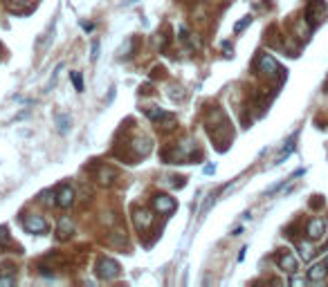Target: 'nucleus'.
Returning a JSON list of instances; mask_svg holds the SVG:
<instances>
[{
    "label": "nucleus",
    "mask_w": 328,
    "mask_h": 287,
    "mask_svg": "<svg viewBox=\"0 0 328 287\" xmlns=\"http://www.w3.org/2000/svg\"><path fill=\"white\" fill-rule=\"evenodd\" d=\"M0 247H2V249L9 247V234H7L5 227H0Z\"/></svg>",
    "instance_id": "19"
},
{
    "label": "nucleus",
    "mask_w": 328,
    "mask_h": 287,
    "mask_svg": "<svg viewBox=\"0 0 328 287\" xmlns=\"http://www.w3.org/2000/svg\"><path fill=\"white\" fill-rule=\"evenodd\" d=\"M249 23H252V18H249V16H245L241 23H236V27H234V32H236V34H238V32H243V29L249 25Z\"/></svg>",
    "instance_id": "20"
},
{
    "label": "nucleus",
    "mask_w": 328,
    "mask_h": 287,
    "mask_svg": "<svg viewBox=\"0 0 328 287\" xmlns=\"http://www.w3.org/2000/svg\"><path fill=\"white\" fill-rule=\"evenodd\" d=\"M290 285H297V287L308 285V278H301V276H292V278H290Z\"/></svg>",
    "instance_id": "21"
},
{
    "label": "nucleus",
    "mask_w": 328,
    "mask_h": 287,
    "mask_svg": "<svg viewBox=\"0 0 328 287\" xmlns=\"http://www.w3.org/2000/svg\"><path fill=\"white\" fill-rule=\"evenodd\" d=\"M56 231H58V238L65 240V238H68V236L74 231L72 220H70V218H61V220H58V229H56Z\"/></svg>",
    "instance_id": "10"
},
{
    "label": "nucleus",
    "mask_w": 328,
    "mask_h": 287,
    "mask_svg": "<svg viewBox=\"0 0 328 287\" xmlns=\"http://www.w3.org/2000/svg\"><path fill=\"white\" fill-rule=\"evenodd\" d=\"M306 18L310 23V27L322 25L324 18H326V2L324 0H310L306 9Z\"/></svg>",
    "instance_id": "1"
},
{
    "label": "nucleus",
    "mask_w": 328,
    "mask_h": 287,
    "mask_svg": "<svg viewBox=\"0 0 328 287\" xmlns=\"http://www.w3.org/2000/svg\"><path fill=\"white\" fill-rule=\"evenodd\" d=\"M276 263H279V267L283 271H288V274H297V269H299V261H297L295 254H290V251H281V254L276 256Z\"/></svg>",
    "instance_id": "3"
},
{
    "label": "nucleus",
    "mask_w": 328,
    "mask_h": 287,
    "mask_svg": "<svg viewBox=\"0 0 328 287\" xmlns=\"http://www.w3.org/2000/svg\"><path fill=\"white\" fill-rule=\"evenodd\" d=\"M112 177H115V173H112L110 168H101V173H99V182H101V184H110Z\"/></svg>",
    "instance_id": "18"
},
{
    "label": "nucleus",
    "mask_w": 328,
    "mask_h": 287,
    "mask_svg": "<svg viewBox=\"0 0 328 287\" xmlns=\"http://www.w3.org/2000/svg\"><path fill=\"white\" fill-rule=\"evenodd\" d=\"M70 79H72V83H74V90L83 92V79H81L79 72H70Z\"/></svg>",
    "instance_id": "17"
},
{
    "label": "nucleus",
    "mask_w": 328,
    "mask_h": 287,
    "mask_svg": "<svg viewBox=\"0 0 328 287\" xmlns=\"http://www.w3.org/2000/svg\"><path fill=\"white\" fill-rule=\"evenodd\" d=\"M135 150L142 155H148L151 153V142L148 139H135Z\"/></svg>",
    "instance_id": "15"
},
{
    "label": "nucleus",
    "mask_w": 328,
    "mask_h": 287,
    "mask_svg": "<svg viewBox=\"0 0 328 287\" xmlns=\"http://www.w3.org/2000/svg\"><path fill=\"white\" fill-rule=\"evenodd\" d=\"M326 227H328V224L324 222L322 218H312L310 222H308V227H306L308 238H310V240H322L324 236H326Z\"/></svg>",
    "instance_id": "4"
},
{
    "label": "nucleus",
    "mask_w": 328,
    "mask_h": 287,
    "mask_svg": "<svg viewBox=\"0 0 328 287\" xmlns=\"http://www.w3.org/2000/svg\"><path fill=\"white\" fill-rule=\"evenodd\" d=\"M72 202H74V191L70 186H61V189H58V195H56V204L61 209H68Z\"/></svg>",
    "instance_id": "9"
},
{
    "label": "nucleus",
    "mask_w": 328,
    "mask_h": 287,
    "mask_svg": "<svg viewBox=\"0 0 328 287\" xmlns=\"http://www.w3.org/2000/svg\"><path fill=\"white\" fill-rule=\"evenodd\" d=\"M326 274H328L326 263H315V265H310V269H308V281L319 283L326 278Z\"/></svg>",
    "instance_id": "8"
},
{
    "label": "nucleus",
    "mask_w": 328,
    "mask_h": 287,
    "mask_svg": "<svg viewBox=\"0 0 328 287\" xmlns=\"http://www.w3.org/2000/svg\"><path fill=\"white\" fill-rule=\"evenodd\" d=\"M14 285V276H0V287H11Z\"/></svg>",
    "instance_id": "22"
},
{
    "label": "nucleus",
    "mask_w": 328,
    "mask_h": 287,
    "mask_svg": "<svg viewBox=\"0 0 328 287\" xmlns=\"http://www.w3.org/2000/svg\"><path fill=\"white\" fill-rule=\"evenodd\" d=\"M299 254H301L303 261H310L312 254H315V251H312V245H310V242H299Z\"/></svg>",
    "instance_id": "16"
},
{
    "label": "nucleus",
    "mask_w": 328,
    "mask_h": 287,
    "mask_svg": "<svg viewBox=\"0 0 328 287\" xmlns=\"http://www.w3.org/2000/svg\"><path fill=\"white\" fill-rule=\"evenodd\" d=\"M146 115L151 119H155V121H158V119H173L171 112H164V110H160V108H146Z\"/></svg>",
    "instance_id": "14"
},
{
    "label": "nucleus",
    "mask_w": 328,
    "mask_h": 287,
    "mask_svg": "<svg viewBox=\"0 0 328 287\" xmlns=\"http://www.w3.org/2000/svg\"><path fill=\"white\" fill-rule=\"evenodd\" d=\"M81 27H83L85 32H92V29H95V25H92V23H81Z\"/></svg>",
    "instance_id": "24"
},
{
    "label": "nucleus",
    "mask_w": 328,
    "mask_h": 287,
    "mask_svg": "<svg viewBox=\"0 0 328 287\" xmlns=\"http://www.w3.org/2000/svg\"><path fill=\"white\" fill-rule=\"evenodd\" d=\"M97 274H99L101 278H117L119 276V265H117L115 261H110V258H104V261L99 263V269H97Z\"/></svg>",
    "instance_id": "5"
},
{
    "label": "nucleus",
    "mask_w": 328,
    "mask_h": 287,
    "mask_svg": "<svg viewBox=\"0 0 328 287\" xmlns=\"http://www.w3.org/2000/svg\"><path fill=\"white\" fill-rule=\"evenodd\" d=\"M295 139H297V135H292V137H290V139H288V142H286V146H283V150H281V153H279V155H276V160H274V164H281V162L286 160L288 155H290V153H292V150H295Z\"/></svg>",
    "instance_id": "11"
},
{
    "label": "nucleus",
    "mask_w": 328,
    "mask_h": 287,
    "mask_svg": "<svg viewBox=\"0 0 328 287\" xmlns=\"http://www.w3.org/2000/svg\"><path fill=\"white\" fill-rule=\"evenodd\" d=\"M23 227L27 229V234H45L48 231V222L41 215H25Z\"/></svg>",
    "instance_id": "2"
},
{
    "label": "nucleus",
    "mask_w": 328,
    "mask_h": 287,
    "mask_svg": "<svg viewBox=\"0 0 328 287\" xmlns=\"http://www.w3.org/2000/svg\"><path fill=\"white\" fill-rule=\"evenodd\" d=\"M70 123H72L70 115H63V112H58V115H56V126H58V133H68Z\"/></svg>",
    "instance_id": "13"
},
{
    "label": "nucleus",
    "mask_w": 328,
    "mask_h": 287,
    "mask_svg": "<svg viewBox=\"0 0 328 287\" xmlns=\"http://www.w3.org/2000/svg\"><path fill=\"white\" fill-rule=\"evenodd\" d=\"M151 220H153V215H151V213H148L146 209H142V211L135 213V222H137V227H139V229H142V227L146 229L148 224H151Z\"/></svg>",
    "instance_id": "12"
},
{
    "label": "nucleus",
    "mask_w": 328,
    "mask_h": 287,
    "mask_svg": "<svg viewBox=\"0 0 328 287\" xmlns=\"http://www.w3.org/2000/svg\"><path fill=\"white\" fill-rule=\"evenodd\" d=\"M324 263H326V267H328V256H326V261H324Z\"/></svg>",
    "instance_id": "25"
},
{
    "label": "nucleus",
    "mask_w": 328,
    "mask_h": 287,
    "mask_svg": "<svg viewBox=\"0 0 328 287\" xmlns=\"http://www.w3.org/2000/svg\"><path fill=\"white\" fill-rule=\"evenodd\" d=\"M279 63H276L274 59H272L270 54H263L259 59V72L261 74H265V76H274L276 72H279Z\"/></svg>",
    "instance_id": "6"
},
{
    "label": "nucleus",
    "mask_w": 328,
    "mask_h": 287,
    "mask_svg": "<svg viewBox=\"0 0 328 287\" xmlns=\"http://www.w3.org/2000/svg\"><path fill=\"white\" fill-rule=\"evenodd\" d=\"M97 56H99V41H92V54H90V59L97 61Z\"/></svg>",
    "instance_id": "23"
},
{
    "label": "nucleus",
    "mask_w": 328,
    "mask_h": 287,
    "mask_svg": "<svg viewBox=\"0 0 328 287\" xmlns=\"http://www.w3.org/2000/svg\"><path fill=\"white\" fill-rule=\"evenodd\" d=\"M153 209L155 211H160V213H173L175 211V200L173 197H169V195H155L153 197Z\"/></svg>",
    "instance_id": "7"
}]
</instances>
